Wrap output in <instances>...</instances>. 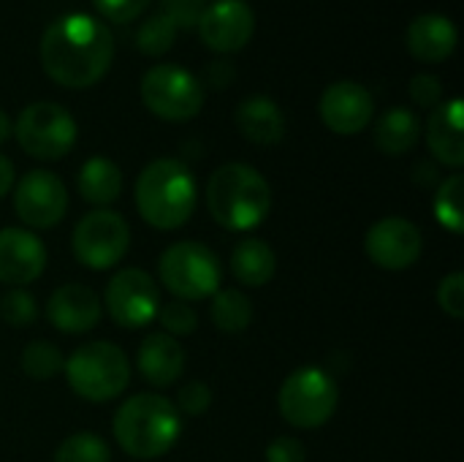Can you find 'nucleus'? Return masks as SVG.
Listing matches in <instances>:
<instances>
[{
	"label": "nucleus",
	"mask_w": 464,
	"mask_h": 462,
	"mask_svg": "<svg viewBox=\"0 0 464 462\" xmlns=\"http://www.w3.org/2000/svg\"><path fill=\"white\" fill-rule=\"evenodd\" d=\"M177 411L185 417H201L212 406V389L201 381H188L177 395Z\"/></svg>",
	"instance_id": "33"
},
{
	"label": "nucleus",
	"mask_w": 464,
	"mask_h": 462,
	"mask_svg": "<svg viewBox=\"0 0 464 462\" xmlns=\"http://www.w3.org/2000/svg\"><path fill=\"white\" fill-rule=\"evenodd\" d=\"M92 5H95V11H98L101 16H106L109 22L128 25V22L139 19V16L147 11L150 0H92Z\"/></svg>",
	"instance_id": "34"
},
{
	"label": "nucleus",
	"mask_w": 464,
	"mask_h": 462,
	"mask_svg": "<svg viewBox=\"0 0 464 462\" xmlns=\"http://www.w3.org/2000/svg\"><path fill=\"white\" fill-rule=\"evenodd\" d=\"M201 41L220 54L239 52L250 44L256 30V14L245 0H215L198 16Z\"/></svg>",
	"instance_id": "14"
},
{
	"label": "nucleus",
	"mask_w": 464,
	"mask_h": 462,
	"mask_svg": "<svg viewBox=\"0 0 464 462\" xmlns=\"http://www.w3.org/2000/svg\"><path fill=\"white\" fill-rule=\"evenodd\" d=\"M266 462H307V449L299 438L277 436L266 447Z\"/></svg>",
	"instance_id": "37"
},
{
	"label": "nucleus",
	"mask_w": 464,
	"mask_h": 462,
	"mask_svg": "<svg viewBox=\"0 0 464 462\" xmlns=\"http://www.w3.org/2000/svg\"><path fill=\"white\" fill-rule=\"evenodd\" d=\"M237 128L247 142L258 147H272L280 144L285 136V114L275 98L250 95L237 106Z\"/></svg>",
	"instance_id": "21"
},
{
	"label": "nucleus",
	"mask_w": 464,
	"mask_h": 462,
	"mask_svg": "<svg viewBox=\"0 0 464 462\" xmlns=\"http://www.w3.org/2000/svg\"><path fill=\"white\" fill-rule=\"evenodd\" d=\"M427 144L430 152L449 169L464 166V133H462V98H449L430 114L427 123Z\"/></svg>",
	"instance_id": "19"
},
{
	"label": "nucleus",
	"mask_w": 464,
	"mask_h": 462,
	"mask_svg": "<svg viewBox=\"0 0 464 462\" xmlns=\"http://www.w3.org/2000/svg\"><path fill=\"white\" fill-rule=\"evenodd\" d=\"M408 49L421 63H443L457 49V25L443 14H421L408 27Z\"/></svg>",
	"instance_id": "20"
},
{
	"label": "nucleus",
	"mask_w": 464,
	"mask_h": 462,
	"mask_svg": "<svg viewBox=\"0 0 464 462\" xmlns=\"http://www.w3.org/2000/svg\"><path fill=\"white\" fill-rule=\"evenodd\" d=\"M0 319L11 327H27L38 319V302L24 289H11L0 297Z\"/></svg>",
	"instance_id": "30"
},
{
	"label": "nucleus",
	"mask_w": 464,
	"mask_h": 462,
	"mask_svg": "<svg viewBox=\"0 0 464 462\" xmlns=\"http://www.w3.org/2000/svg\"><path fill=\"white\" fill-rule=\"evenodd\" d=\"M19 365H22V373L27 378H33V381H52L54 376L63 373L65 359H63V354H60V349L54 343L33 340V343H27L22 349Z\"/></svg>",
	"instance_id": "27"
},
{
	"label": "nucleus",
	"mask_w": 464,
	"mask_h": 462,
	"mask_svg": "<svg viewBox=\"0 0 464 462\" xmlns=\"http://www.w3.org/2000/svg\"><path fill=\"white\" fill-rule=\"evenodd\" d=\"M14 210L24 226L52 229L68 212V188L54 172L33 169L14 191Z\"/></svg>",
	"instance_id": "12"
},
{
	"label": "nucleus",
	"mask_w": 464,
	"mask_h": 462,
	"mask_svg": "<svg viewBox=\"0 0 464 462\" xmlns=\"http://www.w3.org/2000/svg\"><path fill=\"white\" fill-rule=\"evenodd\" d=\"M52 462H111V449L98 433H73L68 436Z\"/></svg>",
	"instance_id": "28"
},
{
	"label": "nucleus",
	"mask_w": 464,
	"mask_h": 462,
	"mask_svg": "<svg viewBox=\"0 0 464 462\" xmlns=\"http://www.w3.org/2000/svg\"><path fill=\"white\" fill-rule=\"evenodd\" d=\"M364 251L375 267L389 270V272H402V270H411L421 259L424 237L413 221L389 215L370 226L364 237Z\"/></svg>",
	"instance_id": "13"
},
{
	"label": "nucleus",
	"mask_w": 464,
	"mask_h": 462,
	"mask_svg": "<svg viewBox=\"0 0 464 462\" xmlns=\"http://www.w3.org/2000/svg\"><path fill=\"white\" fill-rule=\"evenodd\" d=\"M103 308L109 319L122 329H141L152 324L160 310V291L155 278L139 267L120 270L106 286Z\"/></svg>",
	"instance_id": "11"
},
{
	"label": "nucleus",
	"mask_w": 464,
	"mask_h": 462,
	"mask_svg": "<svg viewBox=\"0 0 464 462\" xmlns=\"http://www.w3.org/2000/svg\"><path fill=\"white\" fill-rule=\"evenodd\" d=\"M114 60L111 30L90 14H63L41 35V65L46 76L68 90L98 84Z\"/></svg>",
	"instance_id": "1"
},
{
	"label": "nucleus",
	"mask_w": 464,
	"mask_h": 462,
	"mask_svg": "<svg viewBox=\"0 0 464 462\" xmlns=\"http://www.w3.org/2000/svg\"><path fill=\"white\" fill-rule=\"evenodd\" d=\"M158 321H160L163 332L171 335V338H188V335H193L196 327H198L196 310H193L188 302H179V300H177V302H169V305H160Z\"/></svg>",
	"instance_id": "31"
},
{
	"label": "nucleus",
	"mask_w": 464,
	"mask_h": 462,
	"mask_svg": "<svg viewBox=\"0 0 464 462\" xmlns=\"http://www.w3.org/2000/svg\"><path fill=\"white\" fill-rule=\"evenodd\" d=\"M207 210L228 231H253L272 212V188L258 169L223 163L207 180Z\"/></svg>",
	"instance_id": "4"
},
{
	"label": "nucleus",
	"mask_w": 464,
	"mask_h": 462,
	"mask_svg": "<svg viewBox=\"0 0 464 462\" xmlns=\"http://www.w3.org/2000/svg\"><path fill=\"white\" fill-rule=\"evenodd\" d=\"M14 133V123H11V117L0 109V144L3 142H8V136Z\"/></svg>",
	"instance_id": "39"
},
{
	"label": "nucleus",
	"mask_w": 464,
	"mask_h": 462,
	"mask_svg": "<svg viewBox=\"0 0 464 462\" xmlns=\"http://www.w3.org/2000/svg\"><path fill=\"white\" fill-rule=\"evenodd\" d=\"M46 270V248L30 229H0V283L27 286Z\"/></svg>",
	"instance_id": "16"
},
{
	"label": "nucleus",
	"mask_w": 464,
	"mask_h": 462,
	"mask_svg": "<svg viewBox=\"0 0 464 462\" xmlns=\"http://www.w3.org/2000/svg\"><path fill=\"white\" fill-rule=\"evenodd\" d=\"M128 248H130L128 221L114 210L87 212L71 234V251L76 261L95 272L117 267L125 259Z\"/></svg>",
	"instance_id": "10"
},
{
	"label": "nucleus",
	"mask_w": 464,
	"mask_h": 462,
	"mask_svg": "<svg viewBox=\"0 0 464 462\" xmlns=\"http://www.w3.org/2000/svg\"><path fill=\"white\" fill-rule=\"evenodd\" d=\"M411 98L421 106V109H435L443 103V84L438 76L432 74H416L411 79Z\"/></svg>",
	"instance_id": "35"
},
{
	"label": "nucleus",
	"mask_w": 464,
	"mask_h": 462,
	"mask_svg": "<svg viewBox=\"0 0 464 462\" xmlns=\"http://www.w3.org/2000/svg\"><path fill=\"white\" fill-rule=\"evenodd\" d=\"M337 403H340L337 381L324 368H313V365L294 370L283 381L277 395V408L283 419L296 430L324 428L334 417Z\"/></svg>",
	"instance_id": "7"
},
{
	"label": "nucleus",
	"mask_w": 464,
	"mask_h": 462,
	"mask_svg": "<svg viewBox=\"0 0 464 462\" xmlns=\"http://www.w3.org/2000/svg\"><path fill=\"white\" fill-rule=\"evenodd\" d=\"M136 365L147 384L166 389L179 381V376L185 370V351L177 343V338H171L166 332H150V335H144V340L139 346Z\"/></svg>",
	"instance_id": "18"
},
{
	"label": "nucleus",
	"mask_w": 464,
	"mask_h": 462,
	"mask_svg": "<svg viewBox=\"0 0 464 462\" xmlns=\"http://www.w3.org/2000/svg\"><path fill=\"white\" fill-rule=\"evenodd\" d=\"M438 305L454 321L464 319V275L451 272L438 283Z\"/></svg>",
	"instance_id": "32"
},
{
	"label": "nucleus",
	"mask_w": 464,
	"mask_h": 462,
	"mask_svg": "<svg viewBox=\"0 0 464 462\" xmlns=\"http://www.w3.org/2000/svg\"><path fill=\"white\" fill-rule=\"evenodd\" d=\"M318 112L329 131L340 136H353V133H362L372 123L375 98L364 84L353 79H340L324 90Z\"/></svg>",
	"instance_id": "15"
},
{
	"label": "nucleus",
	"mask_w": 464,
	"mask_h": 462,
	"mask_svg": "<svg viewBox=\"0 0 464 462\" xmlns=\"http://www.w3.org/2000/svg\"><path fill=\"white\" fill-rule=\"evenodd\" d=\"M204 8H207V0H160V11L177 27H196Z\"/></svg>",
	"instance_id": "36"
},
{
	"label": "nucleus",
	"mask_w": 464,
	"mask_h": 462,
	"mask_svg": "<svg viewBox=\"0 0 464 462\" xmlns=\"http://www.w3.org/2000/svg\"><path fill=\"white\" fill-rule=\"evenodd\" d=\"M160 283L179 302H198L220 289L223 267L212 248L196 240H182L169 245L158 259Z\"/></svg>",
	"instance_id": "6"
},
{
	"label": "nucleus",
	"mask_w": 464,
	"mask_h": 462,
	"mask_svg": "<svg viewBox=\"0 0 464 462\" xmlns=\"http://www.w3.org/2000/svg\"><path fill=\"white\" fill-rule=\"evenodd\" d=\"M209 316L223 335H242L253 324V302L239 289H218L212 294Z\"/></svg>",
	"instance_id": "25"
},
{
	"label": "nucleus",
	"mask_w": 464,
	"mask_h": 462,
	"mask_svg": "<svg viewBox=\"0 0 464 462\" xmlns=\"http://www.w3.org/2000/svg\"><path fill=\"white\" fill-rule=\"evenodd\" d=\"M101 297L84 283H65L46 302V319L63 335L90 332L101 321Z\"/></svg>",
	"instance_id": "17"
},
{
	"label": "nucleus",
	"mask_w": 464,
	"mask_h": 462,
	"mask_svg": "<svg viewBox=\"0 0 464 462\" xmlns=\"http://www.w3.org/2000/svg\"><path fill=\"white\" fill-rule=\"evenodd\" d=\"M421 139V123L408 106L386 109L375 123V147L383 155H405Z\"/></svg>",
	"instance_id": "24"
},
{
	"label": "nucleus",
	"mask_w": 464,
	"mask_h": 462,
	"mask_svg": "<svg viewBox=\"0 0 464 462\" xmlns=\"http://www.w3.org/2000/svg\"><path fill=\"white\" fill-rule=\"evenodd\" d=\"M198 204V185L179 158H155L136 180V210L158 231L182 229Z\"/></svg>",
	"instance_id": "2"
},
{
	"label": "nucleus",
	"mask_w": 464,
	"mask_h": 462,
	"mask_svg": "<svg viewBox=\"0 0 464 462\" xmlns=\"http://www.w3.org/2000/svg\"><path fill=\"white\" fill-rule=\"evenodd\" d=\"M435 218L451 234H462L464 231V177L459 172H454L451 177H446L438 185Z\"/></svg>",
	"instance_id": "26"
},
{
	"label": "nucleus",
	"mask_w": 464,
	"mask_h": 462,
	"mask_svg": "<svg viewBox=\"0 0 464 462\" xmlns=\"http://www.w3.org/2000/svg\"><path fill=\"white\" fill-rule=\"evenodd\" d=\"M139 93L144 106L166 123L193 120L204 109V84L188 68L174 63L152 65L141 76Z\"/></svg>",
	"instance_id": "9"
},
{
	"label": "nucleus",
	"mask_w": 464,
	"mask_h": 462,
	"mask_svg": "<svg viewBox=\"0 0 464 462\" xmlns=\"http://www.w3.org/2000/svg\"><path fill=\"white\" fill-rule=\"evenodd\" d=\"M65 381L87 403H109L130 384V362L125 351L109 340L79 346L63 365Z\"/></svg>",
	"instance_id": "5"
},
{
	"label": "nucleus",
	"mask_w": 464,
	"mask_h": 462,
	"mask_svg": "<svg viewBox=\"0 0 464 462\" xmlns=\"http://www.w3.org/2000/svg\"><path fill=\"white\" fill-rule=\"evenodd\" d=\"M11 188H14V163H11L5 155H0V199H3Z\"/></svg>",
	"instance_id": "38"
},
{
	"label": "nucleus",
	"mask_w": 464,
	"mask_h": 462,
	"mask_svg": "<svg viewBox=\"0 0 464 462\" xmlns=\"http://www.w3.org/2000/svg\"><path fill=\"white\" fill-rule=\"evenodd\" d=\"M76 191L87 204L106 210L122 193V172L111 158L95 155L82 163L79 177H76Z\"/></svg>",
	"instance_id": "23"
},
{
	"label": "nucleus",
	"mask_w": 464,
	"mask_h": 462,
	"mask_svg": "<svg viewBox=\"0 0 464 462\" xmlns=\"http://www.w3.org/2000/svg\"><path fill=\"white\" fill-rule=\"evenodd\" d=\"M14 136L30 158L60 161L73 150L79 128L65 106L54 101H35L19 112L14 123Z\"/></svg>",
	"instance_id": "8"
},
{
	"label": "nucleus",
	"mask_w": 464,
	"mask_h": 462,
	"mask_svg": "<svg viewBox=\"0 0 464 462\" xmlns=\"http://www.w3.org/2000/svg\"><path fill=\"white\" fill-rule=\"evenodd\" d=\"M231 275L247 286V289H261L266 286L275 272H277V256L272 251L269 242L264 240H256V237H247L242 242H237V248L231 251Z\"/></svg>",
	"instance_id": "22"
},
{
	"label": "nucleus",
	"mask_w": 464,
	"mask_h": 462,
	"mask_svg": "<svg viewBox=\"0 0 464 462\" xmlns=\"http://www.w3.org/2000/svg\"><path fill=\"white\" fill-rule=\"evenodd\" d=\"M174 38H177V25L163 11H158L141 22L136 33V46L150 57H160L171 49Z\"/></svg>",
	"instance_id": "29"
},
{
	"label": "nucleus",
	"mask_w": 464,
	"mask_h": 462,
	"mask_svg": "<svg viewBox=\"0 0 464 462\" xmlns=\"http://www.w3.org/2000/svg\"><path fill=\"white\" fill-rule=\"evenodd\" d=\"M111 433L120 449L133 460H158L174 449L182 436V414L177 406L152 392L130 395L114 414Z\"/></svg>",
	"instance_id": "3"
}]
</instances>
